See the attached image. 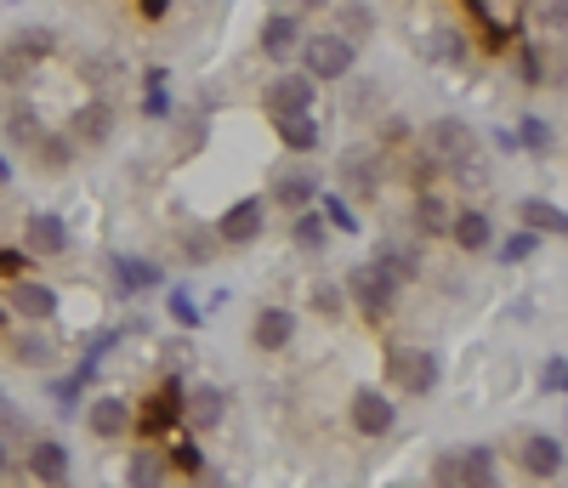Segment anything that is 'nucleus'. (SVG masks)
<instances>
[{"label":"nucleus","mask_w":568,"mask_h":488,"mask_svg":"<svg viewBox=\"0 0 568 488\" xmlns=\"http://www.w3.org/2000/svg\"><path fill=\"white\" fill-rule=\"evenodd\" d=\"M342 289H347V307L364 313V324H387V318L398 313V296H404V284H398L393 273H382L375 262H358V267L342 278Z\"/></svg>","instance_id":"obj_1"},{"label":"nucleus","mask_w":568,"mask_h":488,"mask_svg":"<svg viewBox=\"0 0 568 488\" xmlns=\"http://www.w3.org/2000/svg\"><path fill=\"white\" fill-rule=\"evenodd\" d=\"M296 58H302V74H307L313 85H329V80H347V74H353L358 45L342 40L336 29H318V34H302Z\"/></svg>","instance_id":"obj_2"},{"label":"nucleus","mask_w":568,"mask_h":488,"mask_svg":"<svg viewBox=\"0 0 568 488\" xmlns=\"http://www.w3.org/2000/svg\"><path fill=\"white\" fill-rule=\"evenodd\" d=\"M444 380V364L433 347H387V386L404 398H433Z\"/></svg>","instance_id":"obj_3"},{"label":"nucleus","mask_w":568,"mask_h":488,"mask_svg":"<svg viewBox=\"0 0 568 488\" xmlns=\"http://www.w3.org/2000/svg\"><path fill=\"white\" fill-rule=\"evenodd\" d=\"M347 420L358 437H393L398 431V404L382 393V386H358L353 404H347Z\"/></svg>","instance_id":"obj_4"},{"label":"nucleus","mask_w":568,"mask_h":488,"mask_svg":"<svg viewBox=\"0 0 568 488\" xmlns=\"http://www.w3.org/2000/svg\"><path fill=\"white\" fill-rule=\"evenodd\" d=\"M262 227H267V200H262V193H251V200L227 205V211L216 216V238L227 244V251H245V244H256Z\"/></svg>","instance_id":"obj_5"},{"label":"nucleus","mask_w":568,"mask_h":488,"mask_svg":"<svg viewBox=\"0 0 568 488\" xmlns=\"http://www.w3.org/2000/svg\"><path fill=\"white\" fill-rule=\"evenodd\" d=\"M114 125H120V114H114L109 96H91V103H80V109L69 114L74 149H109V142H114Z\"/></svg>","instance_id":"obj_6"},{"label":"nucleus","mask_w":568,"mask_h":488,"mask_svg":"<svg viewBox=\"0 0 568 488\" xmlns=\"http://www.w3.org/2000/svg\"><path fill=\"white\" fill-rule=\"evenodd\" d=\"M420 149L433 154L438 165H455V160H466L471 149H478V131H471L460 114H444V120H433V125H426Z\"/></svg>","instance_id":"obj_7"},{"label":"nucleus","mask_w":568,"mask_h":488,"mask_svg":"<svg viewBox=\"0 0 568 488\" xmlns=\"http://www.w3.org/2000/svg\"><path fill=\"white\" fill-rule=\"evenodd\" d=\"M313 96H318V85L296 69V74H278V80H267V91H262V109H267V120H278V114H307L313 109Z\"/></svg>","instance_id":"obj_8"},{"label":"nucleus","mask_w":568,"mask_h":488,"mask_svg":"<svg viewBox=\"0 0 568 488\" xmlns=\"http://www.w3.org/2000/svg\"><path fill=\"white\" fill-rule=\"evenodd\" d=\"M7 307H12L18 318H29V324H52V318H58V289L18 273V278L7 284Z\"/></svg>","instance_id":"obj_9"},{"label":"nucleus","mask_w":568,"mask_h":488,"mask_svg":"<svg viewBox=\"0 0 568 488\" xmlns=\"http://www.w3.org/2000/svg\"><path fill=\"white\" fill-rule=\"evenodd\" d=\"M455 251H466V256H484L489 244H495V222H489V211L484 205H455V216H449V233H444Z\"/></svg>","instance_id":"obj_10"},{"label":"nucleus","mask_w":568,"mask_h":488,"mask_svg":"<svg viewBox=\"0 0 568 488\" xmlns=\"http://www.w3.org/2000/svg\"><path fill=\"white\" fill-rule=\"evenodd\" d=\"M449 216H455L449 193H438V187H415V193H409V227H415L420 238H444V233H449Z\"/></svg>","instance_id":"obj_11"},{"label":"nucleus","mask_w":568,"mask_h":488,"mask_svg":"<svg viewBox=\"0 0 568 488\" xmlns=\"http://www.w3.org/2000/svg\"><path fill=\"white\" fill-rule=\"evenodd\" d=\"M182 420H187V431H216L227 420V393L216 380H200L194 393H182Z\"/></svg>","instance_id":"obj_12"},{"label":"nucleus","mask_w":568,"mask_h":488,"mask_svg":"<svg viewBox=\"0 0 568 488\" xmlns=\"http://www.w3.org/2000/svg\"><path fill=\"white\" fill-rule=\"evenodd\" d=\"M85 431L98 437V444H120V437H131V404H125L120 393L91 398V409H85Z\"/></svg>","instance_id":"obj_13"},{"label":"nucleus","mask_w":568,"mask_h":488,"mask_svg":"<svg viewBox=\"0 0 568 488\" xmlns=\"http://www.w3.org/2000/svg\"><path fill=\"white\" fill-rule=\"evenodd\" d=\"M517 466H524L535 482H551L562 471V437L557 431H529L524 444H517Z\"/></svg>","instance_id":"obj_14"},{"label":"nucleus","mask_w":568,"mask_h":488,"mask_svg":"<svg viewBox=\"0 0 568 488\" xmlns=\"http://www.w3.org/2000/svg\"><path fill=\"white\" fill-rule=\"evenodd\" d=\"M69 251V222L58 211H34L23 222V256H63Z\"/></svg>","instance_id":"obj_15"},{"label":"nucleus","mask_w":568,"mask_h":488,"mask_svg":"<svg viewBox=\"0 0 568 488\" xmlns=\"http://www.w3.org/2000/svg\"><path fill=\"white\" fill-rule=\"evenodd\" d=\"M171 420H182V386H176V380H165L160 393L149 398V409L131 415V431H136V437H165Z\"/></svg>","instance_id":"obj_16"},{"label":"nucleus","mask_w":568,"mask_h":488,"mask_svg":"<svg viewBox=\"0 0 568 488\" xmlns=\"http://www.w3.org/2000/svg\"><path fill=\"white\" fill-rule=\"evenodd\" d=\"M336 171H342V187H347V193H364V200L387 182L382 154H375V149H358V142H353V149H342V165H336Z\"/></svg>","instance_id":"obj_17"},{"label":"nucleus","mask_w":568,"mask_h":488,"mask_svg":"<svg viewBox=\"0 0 568 488\" xmlns=\"http://www.w3.org/2000/svg\"><path fill=\"white\" fill-rule=\"evenodd\" d=\"M313 200H318V176H313V171H278L273 187H267V205H278L284 216L307 211Z\"/></svg>","instance_id":"obj_18"},{"label":"nucleus","mask_w":568,"mask_h":488,"mask_svg":"<svg viewBox=\"0 0 568 488\" xmlns=\"http://www.w3.org/2000/svg\"><path fill=\"white\" fill-rule=\"evenodd\" d=\"M251 340H256V353H284L296 340V313L291 307H262L256 324H251Z\"/></svg>","instance_id":"obj_19"},{"label":"nucleus","mask_w":568,"mask_h":488,"mask_svg":"<svg viewBox=\"0 0 568 488\" xmlns=\"http://www.w3.org/2000/svg\"><path fill=\"white\" fill-rule=\"evenodd\" d=\"M29 154H34V165L45 171V176H63V171H74V136L69 131H40L34 142H29Z\"/></svg>","instance_id":"obj_20"},{"label":"nucleus","mask_w":568,"mask_h":488,"mask_svg":"<svg viewBox=\"0 0 568 488\" xmlns=\"http://www.w3.org/2000/svg\"><path fill=\"white\" fill-rule=\"evenodd\" d=\"M29 477L34 482H69V449L58 437H29Z\"/></svg>","instance_id":"obj_21"},{"label":"nucleus","mask_w":568,"mask_h":488,"mask_svg":"<svg viewBox=\"0 0 568 488\" xmlns=\"http://www.w3.org/2000/svg\"><path fill=\"white\" fill-rule=\"evenodd\" d=\"M382 273H393L398 284H415L420 278V244H404V238H382L375 244V256H369Z\"/></svg>","instance_id":"obj_22"},{"label":"nucleus","mask_w":568,"mask_h":488,"mask_svg":"<svg viewBox=\"0 0 568 488\" xmlns=\"http://www.w3.org/2000/svg\"><path fill=\"white\" fill-rule=\"evenodd\" d=\"M176 251H182L187 267H211V262L222 256V238H216V227H205V222H182V227H176Z\"/></svg>","instance_id":"obj_23"},{"label":"nucleus","mask_w":568,"mask_h":488,"mask_svg":"<svg viewBox=\"0 0 568 488\" xmlns=\"http://www.w3.org/2000/svg\"><path fill=\"white\" fill-rule=\"evenodd\" d=\"M262 52L273 58V63H284V58H296V45H302V18H291V12H273L267 23H262Z\"/></svg>","instance_id":"obj_24"},{"label":"nucleus","mask_w":568,"mask_h":488,"mask_svg":"<svg viewBox=\"0 0 568 488\" xmlns=\"http://www.w3.org/2000/svg\"><path fill=\"white\" fill-rule=\"evenodd\" d=\"M125 482H131V488H165V482H171L165 449H154V444H136V449H131V460H125Z\"/></svg>","instance_id":"obj_25"},{"label":"nucleus","mask_w":568,"mask_h":488,"mask_svg":"<svg viewBox=\"0 0 568 488\" xmlns=\"http://www.w3.org/2000/svg\"><path fill=\"white\" fill-rule=\"evenodd\" d=\"M114 278H120L125 296H149V289L165 284V267L149 262V256H114Z\"/></svg>","instance_id":"obj_26"},{"label":"nucleus","mask_w":568,"mask_h":488,"mask_svg":"<svg viewBox=\"0 0 568 488\" xmlns=\"http://www.w3.org/2000/svg\"><path fill=\"white\" fill-rule=\"evenodd\" d=\"M517 222H524L529 233H540V238H562L568 233V216H562V205L557 200H517Z\"/></svg>","instance_id":"obj_27"},{"label":"nucleus","mask_w":568,"mask_h":488,"mask_svg":"<svg viewBox=\"0 0 568 488\" xmlns=\"http://www.w3.org/2000/svg\"><path fill=\"white\" fill-rule=\"evenodd\" d=\"M45 131V120H40V109L29 103V96H18V103H7V114H0V136L12 142V149H29V142Z\"/></svg>","instance_id":"obj_28"},{"label":"nucleus","mask_w":568,"mask_h":488,"mask_svg":"<svg viewBox=\"0 0 568 488\" xmlns=\"http://www.w3.org/2000/svg\"><path fill=\"white\" fill-rule=\"evenodd\" d=\"M273 131H278V142H284L291 154H313L318 142H324V125L313 120V109H307V114H278Z\"/></svg>","instance_id":"obj_29"},{"label":"nucleus","mask_w":568,"mask_h":488,"mask_svg":"<svg viewBox=\"0 0 568 488\" xmlns=\"http://www.w3.org/2000/svg\"><path fill=\"white\" fill-rule=\"evenodd\" d=\"M460 488H500V460L489 444L460 449Z\"/></svg>","instance_id":"obj_30"},{"label":"nucleus","mask_w":568,"mask_h":488,"mask_svg":"<svg viewBox=\"0 0 568 488\" xmlns=\"http://www.w3.org/2000/svg\"><path fill=\"white\" fill-rule=\"evenodd\" d=\"M291 238H296V251H302V256H324V251H329V222H324V211H318V205L296 211Z\"/></svg>","instance_id":"obj_31"},{"label":"nucleus","mask_w":568,"mask_h":488,"mask_svg":"<svg viewBox=\"0 0 568 488\" xmlns=\"http://www.w3.org/2000/svg\"><path fill=\"white\" fill-rule=\"evenodd\" d=\"M12 358H18L23 369H52V364H58V347H52V335H45V324H34V329H23V335L12 340Z\"/></svg>","instance_id":"obj_32"},{"label":"nucleus","mask_w":568,"mask_h":488,"mask_svg":"<svg viewBox=\"0 0 568 488\" xmlns=\"http://www.w3.org/2000/svg\"><path fill=\"white\" fill-rule=\"evenodd\" d=\"M336 34L353 40V45H364L375 34V7L369 0H336Z\"/></svg>","instance_id":"obj_33"},{"label":"nucleus","mask_w":568,"mask_h":488,"mask_svg":"<svg viewBox=\"0 0 568 488\" xmlns=\"http://www.w3.org/2000/svg\"><path fill=\"white\" fill-rule=\"evenodd\" d=\"M34 74H40V63L23 52V45H0V85H7V91H29L34 85Z\"/></svg>","instance_id":"obj_34"},{"label":"nucleus","mask_w":568,"mask_h":488,"mask_svg":"<svg viewBox=\"0 0 568 488\" xmlns=\"http://www.w3.org/2000/svg\"><path fill=\"white\" fill-rule=\"evenodd\" d=\"M517 149H529L535 160L557 154V131H551V120H540V114H524V120H517Z\"/></svg>","instance_id":"obj_35"},{"label":"nucleus","mask_w":568,"mask_h":488,"mask_svg":"<svg viewBox=\"0 0 568 488\" xmlns=\"http://www.w3.org/2000/svg\"><path fill=\"white\" fill-rule=\"evenodd\" d=\"M307 307H313L324 324H336V318H347V289L329 284V278H318V284L307 289Z\"/></svg>","instance_id":"obj_36"},{"label":"nucleus","mask_w":568,"mask_h":488,"mask_svg":"<svg viewBox=\"0 0 568 488\" xmlns=\"http://www.w3.org/2000/svg\"><path fill=\"white\" fill-rule=\"evenodd\" d=\"M444 176H455V187H466V193H484L489 187V165H484L478 149H471L466 160H455V165H444Z\"/></svg>","instance_id":"obj_37"},{"label":"nucleus","mask_w":568,"mask_h":488,"mask_svg":"<svg viewBox=\"0 0 568 488\" xmlns=\"http://www.w3.org/2000/svg\"><path fill=\"white\" fill-rule=\"evenodd\" d=\"M165 466L171 471H182V477H194L200 466H205V455H200V444H194V437H187V431H176V437H165Z\"/></svg>","instance_id":"obj_38"},{"label":"nucleus","mask_w":568,"mask_h":488,"mask_svg":"<svg viewBox=\"0 0 568 488\" xmlns=\"http://www.w3.org/2000/svg\"><path fill=\"white\" fill-rule=\"evenodd\" d=\"M313 205L324 211L329 233H358V216H353V205L342 200V193H324V187H318V200H313Z\"/></svg>","instance_id":"obj_39"},{"label":"nucleus","mask_w":568,"mask_h":488,"mask_svg":"<svg viewBox=\"0 0 568 488\" xmlns=\"http://www.w3.org/2000/svg\"><path fill=\"white\" fill-rule=\"evenodd\" d=\"M438 176H444V165H438L433 154H426V149L404 154V182H409V187H433Z\"/></svg>","instance_id":"obj_40"},{"label":"nucleus","mask_w":568,"mask_h":488,"mask_svg":"<svg viewBox=\"0 0 568 488\" xmlns=\"http://www.w3.org/2000/svg\"><path fill=\"white\" fill-rule=\"evenodd\" d=\"M433 34H438V40H433V45H426V52H433V58H444V63H466V52H471V45H466V34H460V29H449V23H438Z\"/></svg>","instance_id":"obj_41"},{"label":"nucleus","mask_w":568,"mask_h":488,"mask_svg":"<svg viewBox=\"0 0 568 488\" xmlns=\"http://www.w3.org/2000/svg\"><path fill=\"white\" fill-rule=\"evenodd\" d=\"M29 437H34V431H29V420L12 409V398H7V393H0V444L12 449V444H29Z\"/></svg>","instance_id":"obj_42"},{"label":"nucleus","mask_w":568,"mask_h":488,"mask_svg":"<svg viewBox=\"0 0 568 488\" xmlns=\"http://www.w3.org/2000/svg\"><path fill=\"white\" fill-rule=\"evenodd\" d=\"M165 313H171V324H182V329H200V318H205V307L187 296V289H171V296H165Z\"/></svg>","instance_id":"obj_43"},{"label":"nucleus","mask_w":568,"mask_h":488,"mask_svg":"<svg viewBox=\"0 0 568 488\" xmlns=\"http://www.w3.org/2000/svg\"><path fill=\"white\" fill-rule=\"evenodd\" d=\"M12 45H23V52H29L34 63H45V58L58 52V34H52V29H18V40H12Z\"/></svg>","instance_id":"obj_44"},{"label":"nucleus","mask_w":568,"mask_h":488,"mask_svg":"<svg viewBox=\"0 0 568 488\" xmlns=\"http://www.w3.org/2000/svg\"><path fill=\"white\" fill-rule=\"evenodd\" d=\"M205 149V120L200 114H182L176 120V154H200Z\"/></svg>","instance_id":"obj_45"},{"label":"nucleus","mask_w":568,"mask_h":488,"mask_svg":"<svg viewBox=\"0 0 568 488\" xmlns=\"http://www.w3.org/2000/svg\"><path fill=\"white\" fill-rule=\"evenodd\" d=\"M535 251H540V233H529V227H524V233H511V238L500 244V262H511V267H517V262H529Z\"/></svg>","instance_id":"obj_46"},{"label":"nucleus","mask_w":568,"mask_h":488,"mask_svg":"<svg viewBox=\"0 0 568 488\" xmlns=\"http://www.w3.org/2000/svg\"><path fill=\"white\" fill-rule=\"evenodd\" d=\"M562 386H568V364H562V353H551V358L540 364V393H546V398H562Z\"/></svg>","instance_id":"obj_47"},{"label":"nucleus","mask_w":568,"mask_h":488,"mask_svg":"<svg viewBox=\"0 0 568 488\" xmlns=\"http://www.w3.org/2000/svg\"><path fill=\"white\" fill-rule=\"evenodd\" d=\"M433 488H460V455L455 449H444L433 460Z\"/></svg>","instance_id":"obj_48"},{"label":"nucleus","mask_w":568,"mask_h":488,"mask_svg":"<svg viewBox=\"0 0 568 488\" xmlns=\"http://www.w3.org/2000/svg\"><path fill=\"white\" fill-rule=\"evenodd\" d=\"M517 69H524V85H546V63H540L535 45H524V52H517Z\"/></svg>","instance_id":"obj_49"},{"label":"nucleus","mask_w":568,"mask_h":488,"mask_svg":"<svg viewBox=\"0 0 568 488\" xmlns=\"http://www.w3.org/2000/svg\"><path fill=\"white\" fill-rule=\"evenodd\" d=\"M382 142H387V149H409V120L404 114H387L382 120Z\"/></svg>","instance_id":"obj_50"},{"label":"nucleus","mask_w":568,"mask_h":488,"mask_svg":"<svg viewBox=\"0 0 568 488\" xmlns=\"http://www.w3.org/2000/svg\"><path fill=\"white\" fill-rule=\"evenodd\" d=\"M375 103H382V96H375V85H364V91L353 85V91H347V109H353V114H358V109H375Z\"/></svg>","instance_id":"obj_51"},{"label":"nucleus","mask_w":568,"mask_h":488,"mask_svg":"<svg viewBox=\"0 0 568 488\" xmlns=\"http://www.w3.org/2000/svg\"><path fill=\"white\" fill-rule=\"evenodd\" d=\"M540 23L546 29H562V0H540Z\"/></svg>","instance_id":"obj_52"},{"label":"nucleus","mask_w":568,"mask_h":488,"mask_svg":"<svg viewBox=\"0 0 568 488\" xmlns=\"http://www.w3.org/2000/svg\"><path fill=\"white\" fill-rule=\"evenodd\" d=\"M23 262H29V256H18V251H0V273H7V278H18V273H23Z\"/></svg>","instance_id":"obj_53"},{"label":"nucleus","mask_w":568,"mask_h":488,"mask_svg":"<svg viewBox=\"0 0 568 488\" xmlns=\"http://www.w3.org/2000/svg\"><path fill=\"white\" fill-rule=\"evenodd\" d=\"M194 488H227V477H222V471H205V466H200V471H194Z\"/></svg>","instance_id":"obj_54"},{"label":"nucleus","mask_w":568,"mask_h":488,"mask_svg":"<svg viewBox=\"0 0 568 488\" xmlns=\"http://www.w3.org/2000/svg\"><path fill=\"white\" fill-rule=\"evenodd\" d=\"M495 149L500 154H517V131H495Z\"/></svg>","instance_id":"obj_55"},{"label":"nucleus","mask_w":568,"mask_h":488,"mask_svg":"<svg viewBox=\"0 0 568 488\" xmlns=\"http://www.w3.org/2000/svg\"><path fill=\"white\" fill-rule=\"evenodd\" d=\"M7 471H12V449L0 444V482H7Z\"/></svg>","instance_id":"obj_56"},{"label":"nucleus","mask_w":568,"mask_h":488,"mask_svg":"<svg viewBox=\"0 0 568 488\" xmlns=\"http://www.w3.org/2000/svg\"><path fill=\"white\" fill-rule=\"evenodd\" d=\"M7 182H12V160H7V154H0V187H7Z\"/></svg>","instance_id":"obj_57"},{"label":"nucleus","mask_w":568,"mask_h":488,"mask_svg":"<svg viewBox=\"0 0 568 488\" xmlns=\"http://www.w3.org/2000/svg\"><path fill=\"white\" fill-rule=\"evenodd\" d=\"M307 7H329V0H307Z\"/></svg>","instance_id":"obj_58"},{"label":"nucleus","mask_w":568,"mask_h":488,"mask_svg":"<svg viewBox=\"0 0 568 488\" xmlns=\"http://www.w3.org/2000/svg\"><path fill=\"white\" fill-rule=\"evenodd\" d=\"M45 488H69V482H45Z\"/></svg>","instance_id":"obj_59"}]
</instances>
